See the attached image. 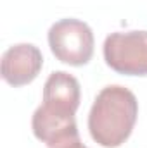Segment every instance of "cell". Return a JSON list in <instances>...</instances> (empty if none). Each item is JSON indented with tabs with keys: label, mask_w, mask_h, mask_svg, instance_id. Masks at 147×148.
<instances>
[{
	"label": "cell",
	"mask_w": 147,
	"mask_h": 148,
	"mask_svg": "<svg viewBox=\"0 0 147 148\" xmlns=\"http://www.w3.org/2000/svg\"><path fill=\"white\" fill-rule=\"evenodd\" d=\"M49 47L57 60L68 66H85L94 55V31L80 19H61L49 29Z\"/></svg>",
	"instance_id": "2"
},
{
	"label": "cell",
	"mask_w": 147,
	"mask_h": 148,
	"mask_svg": "<svg viewBox=\"0 0 147 148\" xmlns=\"http://www.w3.org/2000/svg\"><path fill=\"white\" fill-rule=\"evenodd\" d=\"M43 66V55L33 43H17L2 55V79L17 88L37 79Z\"/></svg>",
	"instance_id": "4"
},
{
	"label": "cell",
	"mask_w": 147,
	"mask_h": 148,
	"mask_svg": "<svg viewBox=\"0 0 147 148\" xmlns=\"http://www.w3.org/2000/svg\"><path fill=\"white\" fill-rule=\"evenodd\" d=\"M104 60L125 76H147V31H116L106 38Z\"/></svg>",
	"instance_id": "3"
},
{
	"label": "cell",
	"mask_w": 147,
	"mask_h": 148,
	"mask_svg": "<svg viewBox=\"0 0 147 148\" xmlns=\"http://www.w3.org/2000/svg\"><path fill=\"white\" fill-rule=\"evenodd\" d=\"M81 100L78 79L64 71L52 73L43 84V107L55 112L76 114Z\"/></svg>",
	"instance_id": "6"
},
{
	"label": "cell",
	"mask_w": 147,
	"mask_h": 148,
	"mask_svg": "<svg viewBox=\"0 0 147 148\" xmlns=\"http://www.w3.org/2000/svg\"><path fill=\"white\" fill-rule=\"evenodd\" d=\"M139 115L137 97L121 84H109L99 91L88 114L92 140L104 148L121 147L132 134Z\"/></svg>",
	"instance_id": "1"
},
{
	"label": "cell",
	"mask_w": 147,
	"mask_h": 148,
	"mask_svg": "<svg viewBox=\"0 0 147 148\" xmlns=\"http://www.w3.org/2000/svg\"><path fill=\"white\" fill-rule=\"evenodd\" d=\"M31 129L37 140L47 147H54L62 140L80 134L74 114L55 112L43 105H40L31 117Z\"/></svg>",
	"instance_id": "5"
},
{
	"label": "cell",
	"mask_w": 147,
	"mask_h": 148,
	"mask_svg": "<svg viewBox=\"0 0 147 148\" xmlns=\"http://www.w3.org/2000/svg\"><path fill=\"white\" fill-rule=\"evenodd\" d=\"M49 148H87V147L81 143L80 134H76V136H71L68 140H62V141H59L54 147H49Z\"/></svg>",
	"instance_id": "7"
}]
</instances>
